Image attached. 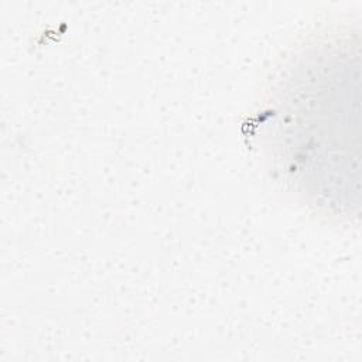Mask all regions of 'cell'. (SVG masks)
<instances>
[{"mask_svg": "<svg viewBox=\"0 0 362 362\" xmlns=\"http://www.w3.org/2000/svg\"><path fill=\"white\" fill-rule=\"evenodd\" d=\"M349 42L308 47L270 99L272 146L294 189L327 211L351 205L352 105L359 71L352 74Z\"/></svg>", "mask_w": 362, "mask_h": 362, "instance_id": "6da1fadb", "label": "cell"}]
</instances>
